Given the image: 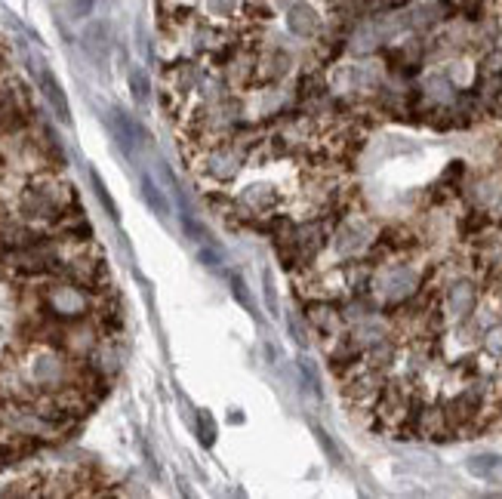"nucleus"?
<instances>
[{
  "mask_svg": "<svg viewBox=\"0 0 502 499\" xmlns=\"http://www.w3.org/2000/svg\"><path fill=\"white\" fill-rule=\"evenodd\" d=\"M284 22H287V31L293 37H299V41H314V37L321 34V13L318 6L309 4V0H296L293 6L284 9Z\"/></svg>",
  "mask_w": 502,
  "mask_h": 499,
  "instance_id": "1",
  "label": "nucleus"
},
{
  "mask_svg": "<svg viewBox=\"0 0 502 499\" xmlns=\"http://www.w3.org/2000/svg\"><path fill=\"white\" fill-rule=\"evenodd\" d=\"M290 71H293V53H287L284 46H272V50L259 55V77L265 83H281Z\"/></svg>",
  "mask_w": 502,
  "mask_h": 499,
  "instance_id": "2",
  "label": "nucleus"
},
{
  "mask_svg": "<svg viewBox=\"0 0 502 499\" xmlns=\"http://www.w3.org/2000/svg\"><path fill=\"white\" fill-rule=\"evenodd\" d=\"M305 321L314 333L321 336H336V323H339V311L333 302H324V299H314L305 305Z\"/></svg>",
  "mask_w": 502,
  "mask_h": 499,
  "instance_id": "3",
  "label": "nucleus"
},
{
  "mask_svg": "<svg viewBox=\"0 0 502 499\" xmlns=\"http://www.w3.org/2000/svg\"><path fill=\"white\" fill-rule=\"evenodd\" d=\"M111 124H114V136L117 142L127 148V151H133L136 145H148V129L142 124H136L129 114H124L120 108L111 111Z\"/></svg>",
  "mask_w": 502,
  "mask_h": 499,
  "instance_id": "4",
  "label": "nucleus"
},
{
  "mask_svg": "<svg viewBox=\"0 0 502 499\" xmlns=\"http://www.w3.org/2000/svg\"><path fill=\"white\" fill-rule=\"evenodd\" d=\"M41 92L46 96V102L53 105L55 111V117L62 120V124H71V105H68V99H65V90H62V83L55 80V74L53 71H41Z\"/></svg>",
  "mask_w": 502,
  "mask_h": 499,
  "instance_id": "5",
  "label": "nucleus"
},
{
  "mask_svg": "<svg viewBox=\"0 0 502 499\" xmlns=\"http://www.w3.org/2000/svg\"><path fill=\"white\" fill-rule=\"evenodd\" d=\"M277 200H281V194H277L272 185H250V188L240 194V203L250 207V213H256V216L272 213V207H277Z\"/></svg>",
  "mask_w": 502,
  "mask_h": 499,
  "instance_id": "6",
  "label": "nucleus"
},
{
  "mask_svg": "<svg viewBox=\"0 0 502 499\" xmlns=\"http://www.w3.org/2000/svg\"><path fill=\"white\" fill-rule=\"evenodd\" d=\"M466 468L481 481L502 484V456H496V453H478V456H469Z\"/></svg>",
  "mask_w": 502,
  "mask_h": 499,
  "instance_id": "7",
  "label": "nucleus"
},
{
  "mask_svg": "<svg viewBox=\"0 0 502 499\" xmlns=\"http://www.w3.org/2000/svg\"><path fill=\"white\" fill-rule=\"evenodd\" d=\"M413 286H416V274L407 265H397L395 272H388V277H385V296L388 299H404Z\"/></svg>",
  "mask_w": 502,
  "mask_h": 499,
  "instance_id": "8",
  "label": "nucleus"
},
{
  "mask_svg": "<svg viewBox=\"0 0 502 499\" xmlns=\"http://www.w3.org/2000/svg\"><path fill=\"white\" fill-rule=\"evenodd\" d=\"M83 46L96 55V59H105L108 50H111V34H108V25L105 22H92L87 31H83Z\"/></svg>",
  "mask_w": 502,
  "mask_h": 499,
  "instance_id": "9",
  "label": "nucleus"
},
{
  "mask_svg": "<svg viewBox=\"0 0 502 499\" xmlns=\"http://www.w3.org/2000/svg\"><path fill=\"white\" fill-rule=\"evenodd\" d=\"M447 305L456 318H466V314L471 311V305H475V290H471V284H466V281L453 284L450 293H447Z\"/></svg>",
  "mask_w": 502,
  "mask_h": 499,
  "instance_id": "10",
  "label": "nucleus"
},
{
  "mask_svg": "<svg viewBox=\"0 0 502 499\" xmlns=\"http://www.w3.org/2000/svg\"><path fill=\"white\" fill-rule=\"evenodd\" d=\"M142 198H145L148 207H151V210L157 213V216H166V213H170V203H166L164 191L151 182V176H142Z\"/></svg>",
  "mask_w": 502,
  "mask_h": 499,
  "instance_id": "11",
  "label": "nucleus"
},
{
  "mask_svg": "<svg viewBox=\"0 0 502 499\" xmlns=\"http://www.w3.org/2000/svg\"><path fill=\"white\" fill-rule=\"evenodd\" d=\"M90 179H92V191H96L99 203H102V207L108 210V216H111V219L117 222V219H120V213H117V203L111 200V194H108V188H105V182L99 179V173H96V170H90Z\"/></svg>",
  "mask_w": 502,
  "mask_h": 499,
  "instance_id": "12",
  "label": "nucleus"
},
{
  "mask_svg": "<svg viewBox=\"0 0 502 499\" xmlns=\"http://www.w3.org/2000/svg\"><path fill=\"white\" fill-rule=\"evenodd\" d=\"M129 90H133L136 102H148V92H151V83H148V74L142 68H136L129 74Z\"/></svg>",
  "mask_w": 502,
  "mask_h": 499,
  "instance_id": "13",
  "label": "nucleus"
},
{
  "mask_svg": "<svg viewBox=\"0 0 502 499\" xmlns=\"http://www.w3.org/2000/svg\"><path fill=\"white\" fill-rule=\"evenodd\" d=\"M231 293H235V299H240V305H244L250 314H256L253 296H250V290H247V284H244V277H240V274H231Z\"/></svg>",
  "mask_w": 502,
  "mask_h": 499,
  "instance_id": "14",
  "label": "nucleus"
},
{
  "mask_svg": "<svg viewBox=\"0 0 502 499\" xmlns=\"http://www.w3.org/2000/svg\"><path fill=\"white\" fill-rule=\"evenodd\" d=\"M198 431H201V441L207 444V447H210L213 441H216V422H213V416H210L207 410L198 413Z\"/></svg>",
  "mask_w": 502,
  "mask_h": 499,
  "instance_id": "15",
  "label": "nucleus"
},
{
  "mask_svg": "<svg viewBox=\"0 0 502 499\" xmlns=\"http://www.w3.org/2000/svg\"><path fill=\"white\" fill-rule=\"evenodd\" d=\"M484 0H466V4H459V16L469 18V22H481L484 18Z\"/></svg>",
  "mask_w": 502,
  "mask_h": 499,
  "instance_id": "16",
  "label": "nucleus"
},
{
  "mask_svg": "<svg viewBox=\"0 0 502 499\" xmlns=\"http://www.w3.org/2000/svg\"><path fill=\"white\" fill-rule=\"evenodd\" d=\"M462 176H466V163H462V161H450V166L441 176V185H456V182H462Z\"/></svg>",
  "mask_w": 502,
  "mask_h": 499,
  "instance_id": "17",
  "label": "nucleus"
},
{
  "mask_svg": "<svg viewBox=\"0 0 502 499\" xmlns=\"http://www.w3.org/2000/svg\"><path fill=\"white\" fill-rule=\"evenodd\" d=\"M429 90H432V96H438V99H450L453 96V83L447 77H429Z\"/></svg>",
  "mask_w": 502,
  "mask_h": 499,
  "instance_id": "18",
  "label": "nucleus"
},
{
  "mask_svg": "<svg viewBox=\"0 0 502 499\" xmlns=\"http://www.w3.org/2000/svg\"><path fill=\"white\" fill-rule=\"evenodd\" d=\"M484 225H487V216H484V213H478V210H471L469 216L462 219V231H469V235H471V231H478V228H484Z\"/></svg>",
  "mask_w": 502,
  "mask_h": 499,
  "instance_id": "19",
  "label": "nucleus"
},
{
  "mask_svg": "<svg viewBox=\"0 0 502 499\" xmlns=\"http://www.w3.org/2000/svg\"><path fill=\"white\" fill-rule=\"evenodd\" d=\"M237 4H240V0H210V9L216 16H228V13H235Z\"/></svg>",
  "mask_w": 502,
  "mask_h": 499,
  "instance_id": "20",
  "label": "nucleus"
},
{
  "mask_svg": "<svg viewBox=\"0 0 502 499\" xmlns=\"http://www.w3.org/2000/svg\"><path fill=\"white\" fill-rule=\"evenodd\" d=\"M314 434H318V441L324 444V450H327V453H330V459H333V462H342V459H339V450H336V447H333V444H330V438H327V431H324V429H321V425H314Z\"/></svg>",
  "mask_w": 502,
  "mask_h": 499,
  "instance_id": "21",
  "label": "nucleus"
},
{
  "mask_svg": "<svg viewBox=\"0 0 502 499\" xmlns=\"http://www.w3.org/2000/svg\"><path fill=\"white\" fill-rule=\"evenodd\" d=\"M92 9V0H71V13L74 16H87Z\"/></svg>",
  "mask_w": 502,
  "mask_h": 499,
  "instance_id": "22",
  "label": "nucleus"
},
{
  "mask_svg": "<svg viewBox=\"0 0 502 499\" xmlns=\"http://www.w3.org/2000/svg\"><path fill=\"white\" fill-rule=\"evenodd\" d=\"M272 4H274V6H281V9H287V6H293L296 0H272Z\"/></svg>",
  "mask_w": 502,
  "mask_h": 499,
  "instance_id": "23",
  "label": "nucleus"
}]
</instances>
